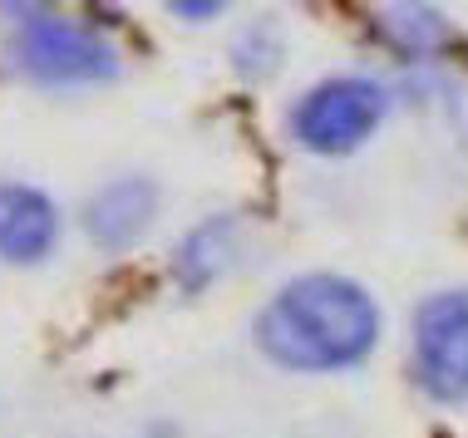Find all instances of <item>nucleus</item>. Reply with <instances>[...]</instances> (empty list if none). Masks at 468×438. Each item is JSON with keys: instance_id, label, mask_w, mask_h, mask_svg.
<instances>
[{"instance_id": "423d86ee", "label": "nucleus", "mask_w": 468, "mask_h": 438, "mask_svg": "<svg viewBox=\"0 0 468 438\" xmlns=\"http://www.w3.org/2000/svg\"><path fill=\"white\" fill-rule=\"evenodd\" d=\"M55 236H59V212L40 187L0 182V256L30 266V261L49 256Z\"/></svg>"}, {"instance_id": "f257e3e1", "label": "nucleus", "mask_w": 468, "mask_h": 438, "mask_svg": "<svg viewBox=\"0 0 468 438\" xmlns=\"http://www.w3.org/2000/svg\"><path fill=\"white\" fill-rule=\"evenodd\" d=\"M375 300L346 276H301L257 316V345L286 370H346L370 355Z\"/></svg>"}, {"instance_id": "7ed1b4c3", "label": "nucleus", "mask_w": 468, "mask_h": 438, "mask_svg": "<svg viewBox=\"0 0 468 438\" xmlns=\"http://www.w3.org/2000/svg\"><path fill=\"white\" fill-rule=\"evenodd\" d=\"M389 99L375 79H325L291 109V139L311 153H350L379 129Z\"/></svg>"}, {"instance_id": "20e7f679", "label": "nucleus", "mask_w": 468, "mask_h": 438, "mask_svg": "<svg viewBox=\"0 0 468 438\" xmlns=\"http://www.w3.org/2000/svg\"><path fill=\"white\" fill-rule=\"evenodd\" d=\"M414 370L434 399L468 394V291L424 300L414 316Z\"/></svg>"}, {"instance_id": "f03ea898", "label": "nucleus", "mask_w": 468, "mask_h": 438, "mask_svg": "<svg viewBox=\"0 0 468 438\" xmlns=\"http://www.w3.org/2000/svg\"><path fill=\"white\" fill-rule=\"evenodd\" d=\"M10 55L35 84H104L119 74V49L109 35L65 16H30L16 25Z\"/></svg>"}, {"instance_id": "39448f33", "label": "nucleus", "mask_w": 468, "mask_h": 438, "mask_svg": "<svg viewBox=\"0 0 468 438\" xmlns=\"http://www.w3.org/2000/svg\"><path fill=\"white\" fill-rule=\"evenodd\" d=\"M154 212H158V187L154 182L148 178H113V182L99 187L90 197V207H84V232H90L104 252H123V246H133L138 236L148 232Z\"/></svg>"}, {"instance_id": "6e6552de", "label": "nucleus", "mask_w": 468, "mask_h": 438, "mask_svg": "<svg viewBox=\"0 0 468 438\" xmlns=\"http://www.w3.org/2000/svg\"><path fill=\"white\" fill-rule=\"evenodd\" d=\"M375 16L385 20L379 35H385L389 45H399L404 55H424V49L444 45V20L424 5H385V10H375Z\"/></svg>"}, {"instance_id": "0eeeda50", "label": "nucleus", "mask_w": 468, "mask_h": 438, "mask_svg": "<svg viewBox=\"0 0 468 438\" xmlns=\"http://www.w3.org/2000/svg\"><path fill=\"white\" fill-rule=\"evenodd\" d=\"M232 261H237V222L212 217V222H202L197 232H187V242L178 246V261H173V276H178L183 291H202V286H212Z\"/></svg>"}]
</instances>
